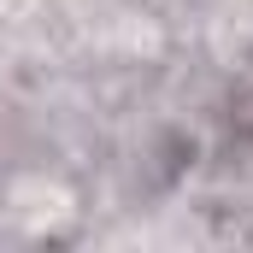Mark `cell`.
I'll return each mask as SVG.
<instances>
[{"instance_id": "6da1fadb", "label": "cell", "mask_w": 253, "mask_h": 253, "mask_svg": "<svg viewBox=\"0 0 253 253\" xmlns=\"http://www.w3.org/2000/svg\"><path fill=\"white\" fill-rule=\"evenodd\" d=\"M236 118H242V124L253 129V94H248V100H242V106H236Z\"/></svg>"}]
</instances>
